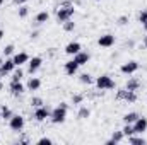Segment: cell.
<instances>
[{"instance_id": "1", "label": "cell", "mask_w": 147, "mask_h": 145, "mask_svg": "<svg viewBox=\"0 0 147 145\" xmlns=\"http://www.w3.org/2000/svg\"><path fill=\"white\" fill-rule=\"evenodd\" d=\"M67 111H69V104H67V103H60L57 108L51 109L50 121H51L53 125H62V123H65V119H67Z\"/></svg>"}, {"instance_id": "2", "label": "cell", "mask_w": 147, "mask_h": 145, "mask_svg": "<svg viewBox=\"0 0 147 145\" xmlns=\"http://www.w3.org/2000/svg\"><path fill=\"white\" fill-rule=\"evenodd\" d=\"M74 14H75V9H74V5L67 3L65 7H60V9L57 10V21H58L60 24H63L65 21L72 19V17H74Z\"/></svg>"}, {"instance_id": "3", "label": "cell", "mask_w": 147, "mask_h": 145, "mask_svg": "<svg viewBox=\"0 0 147 145\" xmlns=\"http://www.w3.org/2000/svg\"><path fill=\"white\" fill-rule=\"evenodd\" d=\"M24 125H26V119L22 114H12V118L9 119V128L16 133H21L24 130Z\"/></svg>"}, {"instance_id": "4", "label": "cell", "mask_w": 147, "mask_h": 145, "mask_svg": "<svg viewBox=\"0 0 147 145\" xmlns=\"http://www.w3.org/2000/svg\"><path fill=\"white\" fill-rule=\"evenodd\" d=\"M96 87L98 89H101V91H111V89H115V80L111 79L110 75H99V77H96Z\"/></svg>"}, {"instance_id": "5", "label": "cell", "mask_w": 147, "mask_h": 145, "mask_svg": "<svg viewBox=\"0 0 147 145\" xmlns=\"http://www.w3.org/2000/svg\"><path fill=\"white\" fill-rule=\"evenodd\" d=\"M50 114H51V108H48L46 104H43V106H39V108H34V113H33V116H34L36 121L50 119Z\"/></svg>"}, {"instance_id": "6", "label": "cell", "mask_w": 147, "mask_h": 145, "mask_svg": "<svg viewBox=\"0 0 147 145\" xmlns=\"http://www.w3.org/2000/svg\"><path fill=\"white\" fill-rule=\"evenodd\" d=\"M140 68V65L135 62V60H130V62H125V63H121V67H120V72L125 73V75H134V73L137 72Z\"/></svg>"}, {"instance_id": "7", "label": "cell", "mask_w": 147, "mask_h": 145, "mask_svg": "<svg viewBox=\"0 0 147 145\" xmlns=\"http://www.w3.org/2000/svg\"><path fill=\"white\" fill-rule=\"evenodd\" d=\"M116 99H120V101H127V103H135V101H137V92H135V91L121 89V91H118Z\"/></svg>"}, {"instance_id": "8", "label": "cell", "mask_w": 147, "mask_h": 145, "mask_svg": "<svg viewBox=\"0 0 147 145\" xmlns=\"http://www.w3.org/2000/svg\"><path fill=\"white\" fill-rule=\"evenodd\" d=\"M41 65H43V58H41V56H33V58H29V62H28V73H29V75H34V73L41 68Z\"/></svg>"}, {"instance_id": "9", "label": "cell", "mask_w": 147, "mask_h": 145, "mask_svg": "<svg viewBox=\"0 0 147 145\" xmlns=\"http://www.w3.org/2000/svg\"><path fill=\"white\" fill-rule=\"evenodd\" d=\"M14 70H16V63H14L12 58H7L5 62H2V65H0V75H2V77L10 75Z\"/></svg>"}, {"instance_id": "10", "label": "cell", "mask_w": 147, "mask_h": 145, "mask_svg": "<svg viewBox=\"0 0 147 145\" xmlns=\"http://www.w3.org/2000/svg\"><path fill=\"white\" fill-rule=\"evenodd\" d=\"M132 126H134V132H135L137 135H142L144 132H147V118H144V116H139Z\"/></svg>"}, {"instance_id": "11", "label": "cell", "mask_w": 147, "mask_h": 145, "mask_svg": "<svg viewBox=\"0 0 147 145\" xmlns=\"http://www.w3.org/2000/svg\"><path fill=\"white\" fill-rule=\"evenodd\" d=\"M29 58H31V56H29L26 51H19V53H14V56H12V60H14L16 67H22V65H28Z\"/></svg>"}, {"instance_id": "12", "label": "cell", "mask_w": 147, "mask_h": 145, "mask_svg": "<svg viewBox=\"0 0 147 145\" xmlns=\"http://www.w3.org/2000/svg\"><path fill=\"white\" fill-rule=\"evenodd\" d=\"M9 89H10V94H12V96H16V97H19L21 94H24V92H26V85H24L21 80H19V82H10Z\"/></svg>"}, {"instance_id": "13", "label": "cell", "mask_w": 147, "mask_h": 145, "mask_svg": "<svg viewBox=\"0 0 147 145\" xmlns=\"http://www.w3.org/2000/svg\"><path fill=\"white\" fill-rule=\"evenodd\" d=\"M115 41H116V39H115V36L108 33V34L99 36V39H98V44H99L101 48H111V46L115 44Z\"/></svg>"}, {"instance_id": "14", "label": "cell", "mask_w": 147, "mask_h": 145, "mask_svg": "<svg viewBox=\"0 0 147 145\" xmlns=\"http://www.w3.org/2000/svg\"><path fill=\"white\" fill-rule=\"evenodd\" d=\"M63 70H65L67 75L74 77V75L77 73V70H79V63L72 58V60H69V62H65V63H63Z\"/></svg>"}, {"instance_id": "15", "label": "cell", "mask_w": 147, "mask_h": 145, "mask_svg": "<svg viewBox=\"0 0 147 145\" xmlns=\"http://www.w3.org/2000/svg\"><path fill=\"white\" fill-rule=\"evenodd\" d=\"M74 60L79 63V67H82V65H87L89 63V60H91V55L87 53V51H79L77 55H74Z\"/></svg>"}, {"instance_id": "16", "label": "cell", "mask_w": 147, "mask_h": 145, "mask_svg": "<svg viewBox=\"0 0 147 145\" xmlns=\"http://www.w3.org/2000/svg\"><path fill=\"white\" fill-rule=\"evenodd\" d=\"M80 50H82V46H80V43H79V41H70V43L65 46V53H67V55H70V56L77 55Z\"/></svg>"}, {"instance_id": "17", "label": "cell", "mask_w": 147, "mask_h": 145, "mask_svg": "<svg viewBox=\"0 0 147 145\" xmlns=\"http://www.w3.org/2000/svg\"><path fill=\"white\" fill-rule=\"evenodd\" d=\"M39 87H41V80L38 79V77H29L28 79V82H26V91H39Z\"/></svg>"}, {"instance_id": "18", "label": "cell", "mask_w": 147, "mask_h": 145, "mask_svg": "<svg viewBox=\"0 0 147 145\" xmlns=\"http://www.w3.org/2000/svg\"><path fill=\"white\" fill-rule=\"evenodd\" d=\"M140 87V80L139 79H135V77H130L128 80H127V85H125V89L127 91H135L137 92V89Z\"/></svg>"}, {"instance_id": "19", "label": "cell", "mask_w": 147, "mask_h": 145, "mask_svg": "<svg viewBox=\"0 0 147 145\" xmlns=\"http://www.w3.org/2000/svg\"><path fill=\"white\" fill-rule=\"evenodd\" d=\"M139 116H140L139 113L130 111V113H127V114L123 116V123H125V125H134V123H135V119H137Z\"/></svg>"}, {"instance_id": "20", "label": "cell", "mask_w": 147, "mask_h": 145, "mask_svg": "<svg viewBox=\"0 0 147 145\" xmlns=\"http://www.w3.org/2000/svg\"><path fill=\"white\" fill-rule=\"evenodd\" d=\"M127 140H128V144H132V145H146V144H147L146 138H144L142 135L139 137L137 133H135V135H132V137H128Z\"/></svg>"}, {"instance_id": "21", "label": "cell", "mask_w": 147, "mask_h": 145, "mask_svg": "<svg viewBox=\"0 0 147 145\" xmlns=\"http://www.w3.org/2000/svg\"><path fill=\"white\" fill-rule=\"evenodd\" d=\"M48 19H50V14H48L46 10H41V12H38L36 17H34L36 24H45V22H48Z\"/></svg>"}, {"instance_id": "22", "label": "cell", "mask_w": 147, "mask_h": 145, "mask_svg": "<svg viewBox=\"0 0 147 145\" xmlns=\"http://www.w3.org/2000/svg\"><path fill=\"white\" fill-rule=\"evenodd\" d=\"M12 77H10V82H19V80H22V77H24V70L21 68V67H16V70L10 73Z\"/></svg>"}, {"instance_id": "23", "label": "cell", "mask_w": 147, "mask_h": 145, "mask_svg": "<svg viewBox=\"0 0 147 145\" xmlns=\"http://www.w3.org/2000/svg\"><path fill=\"white\" fill-rule=\"evenodd\" d=\"M89 116H91V109L86 108V106H82V108L79 109V113H77V118L79 119H87Z\"/></svg>"}, {"instance_id": "24", "label": "cell", "mask_w": 147, "mask_h": 145, "mask_svg": "<svg viewBox=\"0 0 147 145\" xmlns=\"http://www.w3.org/2000/svg\"><path fill=\"white\" fill-rule=\"evenodd\" d=\"M79 80H80L82 84H86V85H91V84L94 82V79H92L91 73H80V75H79Z\"/></svg>"}, {"instance_id": "25", "label": "cell", "mask_w": 147, "mask_h": 145, "mask_svg": "<svg viewBox=\"0 0 147 145\" xmlns=\"http://www.w3.org/2000/svg\"><path fill=\"white\" fill-rule=\"evenodd\" d=\"M17 14H19V17H21V19H26V17L29 15V7H28L26 3H24V5H19Z\"/></svg>"}, {"instance_id": "26", "label": "cell", "mask_w": 147, "mask_h": 145, "mask_svg": "<svg viewBox=\"0 0 147 145\" xmlns=\"http://www.w3.org/2000/svg\"><path fill=\"white\" fill-rule=\"evenodd\" d=\"M0 114H2V118H3V119H7V121H9V119L12 118V114H14V113L10 111V108H7V106H2V109H0Z\"/></svg>"}, {"instance_id": "27", "label": "cell", "mask_w": 147, "mask_h": 145, "mask_svg": "<svg viewBox=\"0 0 147 145\" xmlns=\"http://www.w3.org/2000/svg\"><path fill=\"white\" fill-rule=\"evenodd\" d=\"M63 31H67V33H72L74 29H75V22H72V19H69V21H65L63 24Z\"/></svg>"}, {"instance_id": "28", "label": "cell", "mask_w": 147, "mask_h": 145, "mask_svg": "<svg viewBox=\"0 0 147 145\" xmlns=\"http://www.w3.org/2000/svg\"><path fill=\"white\" fill-rule=\"evenodd\" d=\"M121 132H123V135H125V138H128V137H132V135H135V132H134V126H132V125H125Z\"/></svg>"}, {"instance_id": "29", "label": "cell", "mask_w": 147, "mask_h": 145, "mask_svg": "<svg viewBox=\"0 0 147 145\" xmlns=\"http://www.w3.org/2000/svg\"><path fill=\"white\" fill-rule=\"evenodd\" d=\"M14 53H16V46L14 44H7L3 48V55L5 56H14Z\"/></svg>"}, {"instance_id": "30", "label": "cell", "mask_w": 147, "mask_h": 145, "mask_svg": "<svg viewBox=\"0 0 147 145\" xmlns=\"http://www.w3.org/2000/svg\"><path fill=\"white\" fill-rule=\"evenodd\" d=\"M29 104H31L33 108H39V106H43L45 103H43V99H41V97H38V96H34V97H31Z\"/></svg>"}, {"instance_id": "31", "label": "cell", "mask_w": 147, "mask_h": 145, "mask_svg": "<svg viewBox=\"0 0 147 145\" xmlns=\"http://www.w3.org/2000/svg\"><path fill=\"white\" fill-rule=\"evenodd\" d=\"M111 138L116 142V144H120L123 138H125V135H123V132H113V135H111Z\"/></svg>"}, {"instance_id": "32", "label": "cell", "mask_w": 147, "mask_h": 145, "mask_svg": "<svg viewBox=\"0 0 147 145\" xmlns=\"http://www.w3.org/2000/svg\"><path fill=\"white\" fill-rule=\"evenodd\" d=\"M84 101V96L82 94H74L72 96V104H80Z\"/></svg>"}, {"instance_id": "33", "label": "cell", "mask_w": 147, "mask_h": 145, "mask_svg": "<svg viewBox=\"0 0 147 145\" xmlns=\"http://www.w3.org/2000/svg\"><path fill=\"white\" fill-rule=\"evenodd\" d=\"M118 24H120V26L128 24V17H127V15H120V17H118Z\"/></svg>"}, {"instance_id": "34", "label": "cell", "mask_w": 147, "mask_h": 145, "mask_svg": "<svg viewBox=\"0 0 147 145\" xmlns=\"http://www.w3.org/2000/svg\"><path fill=\"white\" fill-rule=\"evenodd\" d=\"M139 21H140V24H144L147 21V10H142V12L139 14Z\"/></svg>"}, {"instance_id": "35", "label": "cell", "mask_w": 147, "mask_h": 145, "mask_svg": "<svg viewBox=\"0 0 147 145\" xmlns=\"http://www.w3.org/2000/svg\"><path fill=\"white\" fill-rule=\"evenodd\" d=\"M38 144H53V140H51V138H48V137H43V138H39V140H38Z\"/></svg>"}, {"instance_id": "36", "label": "cell", "mask_w": 147, "mask_h": 145, "mask_svg": "<svg viewBox=\"0 0 147 145\" xmlns=\"http://www.w3.org/2000/svg\"><path fill=\"white\" fill-rule=\"evenodd\" d=\"M26 2H29V0H14V3H17V5H24Z\"/></svg>"}, {"instance_id": "37", "label": "cell", "mask_w": 147, "mask_h": 145, "mask_svg": "<svg viewBox=\"0 0 147 145\" xmlns=\"http://www.w3.org/2000/svg\"><path fill=\"white\" fill-rule=\"evenodd\" d=\"M38 36H39V33H38V31H34V33H31V39H36Z\"/></svg>"}, {"instance_id": "38", "label": "cell", "mask_w": 147, "mask_h": 145, "mask_svg": "<svg viewBox=\"0 0 147 145\" xmlns=\"http://www.w3.org/2000/svg\"><path fill=\"white\" fill-rule=\"evenodd\" d=\"M106 145H116V142L113 138H110V140H106Z\"/></svg>"}, {"instance_id": "39", "label": "cell", "mask_w": 147, "mask_h": 145, "mask_svg": "<svg viewBox=\"0 0 147 145\" xmlns=\"http://www.w3.org/2000/svg\"><path fill=\"white\" fill-rule=\"evenodd\" d=\"M3 36H5V31H3V29H0V39H2Z\"/></svg>"}, {"instance_id": "40", "label": "cell", "mask_w": 147, "mask_h": 145, "mask_svg": "<svg viewBox=\"0 0 147 145\" xmlns=\"http://www.w3.org/2000/svg\"><path fill=\"white\" fill-rule=\"evenodd\" d=\"M144 46H146V48H147V34H146V36H144Z\"/></svg>"}, {"instance_id": "41", "label": "cell", "mask_w": 147, "mask_h": 145, "mask_svg": "<svg viewBox=\"0 0 147 145\" xmlns=\"http://www.w3.org/2000/svg\"><path fill=\"white\" fill-rule=\"evenodd\" d=\"M142 28H144V29H146V31H147V21H146V22H144V24H142Z\"/></svg>"}, {"instance_id": "42", "label": "cell", "mask_w": 147, "mask_h": 145, "mask_svg": "<svg viewBox=\"0 0 147 145\" xmlns=\"http://www.w3.org/2000/svg\"><path fill=\"white\" fill-rule=\"evenodd\" d=\"M3 2H5V0H0V7H2V5H3Z\"/></svg>"}, {"instance_id": "43", "label": "cell", "mask_w": 147, "mask_h": 145, "mask_svg": "<svg viewBox=\"0 0 147 145\" xmlns=\"http://www.w3.org/2000/svg\"><path fill=\"white\" fill-rule=\"evenodd\" d=\"M2 62H3V58H2V55H0V65H2Z\"/></svg>"}, {"instance_id": "44", "label": "cell", "mask_w": 147, "mask_h": 145, "mask_svg": "<svg viewBox=\"0 0 147 145\" xmlns=\"http://www.w3.org/2000/svg\"><path fill=\"white\" fill-rule=\"evenodd\" d=\"M2 87H3V85H2V82H0V89H2Z\"/></svg>"}, {"instance_id": "45", "label": "cell", "mask_w": 147, "mask_h": 145, "mask_svg": "<svg viewBox=\"0 0 147 145\" xmlns=\"http://www.w3.org/2000/svg\"><path fill=\"white\" fill-rule=\"evenodd\" d=\"M96 2H101V0H96Z\"/></svg>"}]
</instances>
